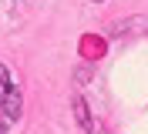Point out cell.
<instances>
[{"label": "cell", "instance_id": "1", "mask_svg": "<svg viewBox=\"0 0 148 134\" xmlns=\"http://www.w3.org/2000/svg\"><path fill=\"white\" fill-rule=\"evenodd\" d=\"M0 111L7 114V121H17L20 117V90L14 87L10 71L0 64Z\"/></svg>", "mask_w": 148, "mask_h": 134}, {"label": "cell", "instance_id": "2", "mask_svg": "<svg viewBox=\"0 0 148 134\" xmlns=\"http://www.w3.org/2000/svg\"><path fill=\"white\" fill-rule=\"evenodd\" d=\"M74 114H77V124H81L84 131H91V114H88V104H84L81 97H74Z\"/></svg>", "mask_w": 148, "mask_h": 134}, {"label": "cell", "instance_id": "3", "mask_svg": "<svg viewBox=\"0 0 148 134\" xmlns=\"http://www.w3.org/2000/svg\"><path fill=\"white\" fill-rule=\"evenodd\" d=\"M0 134H3V124H0Z\"/></svg>", "mask_w": 148, "mask_h": 134}]
</instances>
